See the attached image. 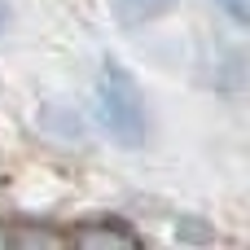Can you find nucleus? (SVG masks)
Here are the masks:
<instances>
[{
	"mask_svg": "<svg viewBox=\"0 0 250 250\" xmlns=\"http://www.w3.org/2000/svg\"><path fill=\"white\" fill-rule=\"evenodd\" d=\"M97 119L110 132L114 145L123 149H141L149 141V114H145V97L132 79V70L123 62H105L101 79H97Z\"/></svg>",
	"mask_w": 250,
	"mask_h": 250,
	"instance_id": "1",
	"label": "nucleus"
},
{
	"mask_svg": "<svg viewBox=\"0 0 250 250\" xmlns=\"http://www.w3.org/2000/svg\"><path fill=\"white\" fill-rule=\"evenodd\" d=\"M75 242H79V246H127V250L141 246V237H136L127 224H88V229L75 233Z\"/></svg>",
	"mask_w": 250,
	"mask_h": 250,
	"instance_id": "2",
	"label": "nucleus"
},
{
	"mask_svg": "<svg viewBox=\"0 0 250 250\" xmlns=\"http://www.w3.org/2000/svg\"><path fill=\"white\" fill-rule=\"evenodd\" d=\"M215 9H220L233 26H250V0H215Z\"/></svg>",
	"mask_w": 250,
	"mask_h": 250,
	"instance_id": "3",
	"label": "nucleus"
},
{
	"mask_svg": "<svg viewBox=\"0 0 250 250\" xmlns=\"http://www.w3.org/2000/svg\"><path fill=\"white\" fill-rule=\"evenodd\" d=\"M4 242H13V237H9V233H4V229H0V246H4Z\"/></svg>",
	"mask_w": 250,
	"mask_h": 250,
	"instance_id": "4",
	"label": "nucleus"
}]
</instances>
